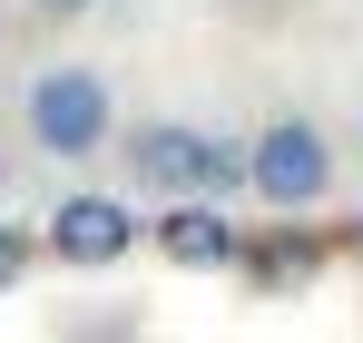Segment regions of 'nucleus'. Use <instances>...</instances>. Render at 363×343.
<instances>
[{"mask_svg":"<svg viewBox=\"0 0 363 343\" xmlns=\"http://www.w3.org/2000/svg\"><path fill=\"white\" fill-rule=\"evenodd\" d=\"M20 275H30V235L0 216V285H20Z\"/></svg>","mask_w":363,"mask_h":343,"instance_id":"0eeeda50","label":"nucleus"},{"mask_svg":"<svg viewBox=\"0 0 363 343\" xmlns=\"http://www.w3.org/2000/svg\"><path fill=\"white\" fill-rule=\"evenodd\" d=\"M40 10H50V20H79V10H99V0H40Z\"/></svg>","mask_w":363,"mask_h":343,"instance_id":"6e6552de","label":"nucleus"},{"mask_svg":"<svg viewBox=\"0 0 363 343\" xmlns=\"http://www.w3.org/2000/svg\"><path fill=\"white\" fill-rule=\"evenodd\" d=\"M118 157H128V176H138L147 196H196V157H206V128H186V118H138Z\"/></svg>","mask_w":363,"mask_h":343,"instance_id":"20e7f679","label":"nucleus"},{"mask_svg":"<svg viewBox=\"0 0 363 343\" xmlns=\"http://www.w3.org/2000/svg\"><path fill=\"white\" fill-rule=\"evenodd\" d=\"M236 186H245V147L206 128V157H196V196H236Z\"/></svg>","mask_w":363,"mask_h":343,"instance_id":"423d86ee","label":"nucleus"},{"mask_svg":"<svg viewBox=\"0 0 363 343\" xmlns=\"http://www.w3.org/2000/svg\"><path fill=\"white\" fill-rule=\"evenodd\" d=\"M0 196H10V167H0Z\"/></svg>","mask_w":363,"mask_h":343,"instance_id":"1a4fd4ad","label":"nucleus"},{"mask_svg":"<svg viewBox=\"0 0 363 343\" xmlns=\"http://www.w3.org/2000/svg\"><path fill=\"white\" fill-rule=\"evenodd\" d=\"M324 186H334V137H324L314 118H275V128L245 137V196H265V206H314Z\"/></svg>","mask_w":363,"mask_h":343,"instance_id":"f03ea898","label":"nucleus"},{"mask_svg":"<svg viewBox=\"0 0 363 343\" xmlns=\"http://www.w3.org/2000/svg\"><path fill=\"white\" fill-rule=\"evenodd\" d=\"M20 128H30V147L40 157H99L108 137H118V99H108V79L99 69H40L30 79V99H20Z\"/></svg>","mask_w":363,"mask_h":343,"instance_id":"f257e3e1","label":"nucleus"},{"mask_svg":"<svg viewBox=\"0 0 363 343\" xmlns=\"http://www.w3.org/2000/svg\"><path fill=\"white\" fill-rule=\"evenodd\" d=\"M138 235L147 226L128 216V196H60L50 206V255L60 265H118Z\"/></svg>","mask_w":363,"mask_h":343,"instance_id":"7ed1b4c3","label":"nucleus"},{"mask_svg":"<svg viewBox=\"0 0 363 343\" xmlns=\"http://www.w3.org/2000/svg\"><path fill=\"white\" fill-rule=\"evenodd\" d=\"M147 235H157V255H167V265H186V275L245 265V235L216 216V196H177V206H167V216H157Z\"/></svg>","mask_w":363,"mask_h":343,"instance_id":"39448f33","label":"nucleus"}]
</instances>
